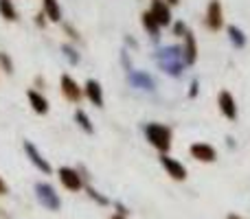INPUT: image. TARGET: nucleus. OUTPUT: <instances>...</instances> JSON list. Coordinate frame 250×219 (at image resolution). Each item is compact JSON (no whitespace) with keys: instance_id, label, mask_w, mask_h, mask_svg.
I'll return each instance as SVG.
<instances>
[{"instance_id":"nucleus-9","label":"nucleus","mask_w":250,"mask_h":219,"mask_svg":"<svg viewBox=\"0 0 250 219\" xmlns=\"http://www.w3.org/2000/svg\"><path fill=\"white\" fill-rule=\"evenodd\" d=\"M160 164H163V169L169 173V178L176 182H182L187 180V167L182 162H178L176 158H169V154H160Z\"/></svg>"},{"instance_id":"nucleus-28","label":"nucleus","mask_w":250,"mask_h":219,"mask_svg":"<svg viewBox=\"0 0 250 219\" xmlns=\"http://www.w3.org/2000/svg\"><path fill=\"white\" fill-rule=\"evenodd\" d=\"M7 191H9V189H7V182L0 178V195H7Z\"/></svg>"},{"instance_id":"nucleus-17","label":"nucleus","mask_w":250,"mask_h":219,"mask_svg":"<svg viewBox=\"0 0 250 219\" xmlns=\"http://www.w3.org/2000/svg\"><path fill=\"white\" fill-rule=\"evenodd\" d=\"M42 9L46 13L48 22H62V7L57 0H42Z\"/></svg>"},{"instance_id":"nucleus-31","label":"nucleus","mask_w":250,"mask_h":219,"mask_svg":"<svg viewBox=\"0 0 250 219\" xmlns=\"http://www.w3.org/2000/svg\"><path fill=\"white\" fill-rule=\"evenodd\" d=\"M229 219H244V217H239V215H229Z\"/></svg>"},{"instance_id":"nucleus-13","label":"nucleus","mask_w":250,"mask_h":219,"mask_svg":"<svg viewBox=\"0 0 250 219\" xmlns=\"http://www.w3.org/2000/svg\"><path fill=\"white\" fill-rule=\"evenodd\" d=\"M185 44H182V55H185V64L187 66H193L195 60H198V40H195L193 31L187 29L185 33Z\"/></svg>"},{"instance_id":"nucleus-29","label":"nucleus","mask_w":250,"mask_h":219,"mask_svg":"<svg viewBox=\"0 0 250 219\" xmlns=\"http://www.w3.org/2000/svg\"><path fill=\"white\" fill-rule=\"evenodd\" d=\"M117 213H121V215H127L129 211H127V208L123 206V204H117Z\"/></svg>"},{"instance_id":"nucleus-7","label":"nucleus","mask_w":250,"mask_h":219,"mask_svg":"<svg viewBox=\"0 0 250 219\" xmlns=\"http://www.w3.org/2000/svg\"><path fill=\"white\" fill-rule=\"evenodd\" d=\"M57 176H60V182L64 184V189L73 191V193H77V191L83 189L82 171H77V169H73V167H62L60 171H57Z\"/></svg>"},{"instance_id":"nucleus-8","label":"nucleus","mask_w":250,"mask_h":219,"mask_svg":"<svg viewBox=\"0 0 250 219\" xmlns=\"http://www.w3.org/2000/svg\"><path fill=\"white\" fill-rule=\"evenodd\" d=\"M149 11H151V16L158 20L160 26H171L173 24L171 4H169L167 0H151V2H149Z\"/></svg>"},{"instance_id":"nucleus-14","label":"nucleus","mask_w":250,"mask_h":219,"mask_svg":"<svg viewBox=\"0 0 250 219\" xmlns=\"http://www.w3.org/2000/svg\"><path fill=\"white\" fill-rule=\"evenodd\" d=\"M127 77H129V83H132L134 88H138V90H145V92H154L156 83H154V79H151L149 75L145 73V70H129Z\"/></svg>"},{"instance_id":"nucleus-4","label":"nucleus","mask_w":250,"mask_h":219,"mask_svg":"<svg viewBox=\"0 0 250 219\" xmlns=\"http://www.w3.org/2000/svg\"><path fill=\"white\" fill-rule=\"evenodd\" d=\"M204 26L208 31H222L224 26V7H222L220 0H211L204 13Z\"/></svg>"},{"instance_id":"nucleus-15","label":"nucleus","mask_w":250,"mask_h":219,"mask_svg":"<svg viewBox=\"0 0 250 219\" xmlns=\"http://www.w3.org/2000/svg\"><path fill=\"white\" fill-rule=\"evenodd\" d=\"M26 99H29V105L33 108L35 114H48L51 105H48V99L40 90H33V88L26 90Z\"/></svg>"},{"instance_id":"nucleus-16","label":"nucleus","mask_w":250,"mask_h":219,"mask_svg":"<svg viewBox=\"0 0 250 219\" xmlns=\"http://www.w3.org/2000/svg\"><path fill=\"white\" fill-rule=\"evenodd\" d=\"M141 22H143V29H145L147 33H149V38H154V40H158V38H160V29H163V26H160V24H158V20H156L154 16H151L149 9H147V11L141 16Z\"/></svg>"},{"instance_id":"nucleus-23","label":"nucleus","mask_w":250,"mask_h":219,"mask_svg":"<svg viewBox=\"0 0 250 219\" xmlns=\"http://www.w3.org/2000/svg\"><path fill=\"white\" fill-rule=\"evenodd\" d=\"M0 70H4L7 75L13 73V60L7 55V53H0Z\"/></svg>"},{"instance_id":"nucleus-30","label":"nucleus","mask_w":250,"mask_h":219,"mask_svg":"<svg viewBox=\"0 0 250 219\" xmlns=\"http://www.w3.org/2000/svg\"><path fill=\"white\" fill-rule=\"evenodd\" d=\"M110 219H127V215H121V213H114Z\"/></svg>"},{"instance_id":"nucleus-5","label":"nucleus","mask_w":250,"mask_h":219,"mask_svg":"<svg viewBox=\"0 0 250 219\" xmlns=\"http://www.w3.org/2000/svg\"><path fill=\"white\" fill-rule=\"evenodd\" d=\"M22 149H24V154H26V158H29V162L33 164L38 171H42V173H46V176H51L53 173V167L48 164V160L44 158L42 154H40V149L33 145L31 140H24L22 142Z\"/></svg>"},{"instance_id":"nucleus-6","label":"nucleus","mask_w":250,"mask_h":219,"mask_svg":"<svg viewBox=\"0 0 250 219\" xmlns=\"http://www.w3.org/2000/svg\"><path fill=\"white\" fill-rule=\"evenodd\" d=\"M60 90H62V95H64V99L70 101V103H79L83 97V88L79 86L70 75H62L60 77Z\"/></svg>"},{"instance_id":"nucleus-21","label":"nucleus","mask_w":250,"mask_h":219,"mask_svg":"<svg viewBox=\"0 0 250 219\" xmlns=\"http://www.w3.org/2000/svg\"><path fill=\"white\" fill-rule=\"evenodd\" d=\"M62 53H64L66 61H68L70 66H77L79 61H82V53H79L73 44H62Z\"/></svg>"},{"instance_id":"nucleus-1","label":"nucleus","mask_w":250,"mask_h":219,"mask_svg":"<svg viewBox=\"0 0 250 219\" xmlns=\"http://www.w3.org/2000/svg\"><path fill=\"white\" fill-rule=\"evenodd\" d=\"M156 64L169 77H182L185 70V55H182V46H163L156 51Z\"/></svg>"},{"instance_id":"nucleus-10","label":"nucleus","mask_w":250,"mask_h":219,"mask_svg":"<svg viewBox=\"0 0 250 219\" xmlns=\"http://www.w3.org/2000/svg\"><path fill=\"white\" fill-rule=\"evenodd\" d=\"M189 154H191V158H195L198 162H215L217 160L215 147L208 145V142H193Z\"/></svg>"},{"instance_id":"nucleus-20","label":"nucleus","mask_w":250,"mask_h":219,"mask_svg":"<svg viewBox=\"0 0 250 219\" xmlns=\"http://www.w3.org/2000/svg\"><path fill=\"white\" fill-rule=\"evenodd\" d=\"M0 16L7 22H16L18 20V9L13 7L11 0H0Z\"/></svg>"},{"instance_id":"nucleus-25","label":"nucleus","mask_w":250,"mask_h":219,"mask_svg":"<svg viewBox=\"0 0 250 219\" xmlns=\"http://www.w3.org/2000/svg\"><path fill=\"white\" fill-rule=\"evenodd\" d=\"M171 31H173V35H178V38H185L187 24H185V22H173V24H171Z\"/></svg>"},{"instance_id":"nucleus-26","label":"nucleus","mask_w":250,"mask_h":219,"mask_svg":"<svg viewBox=\"0 0 250 219\" xmlns=\"http://www.w3.org/2000/svg\"><path fill=\"white\" fill-rule=\"evenodd\" d=\"M198 92H200V81H198V79H191V83H189V99H195V97H198Z\"/></svg>"},{"instance_id":"nucleus-12","label":"nucleus","mask_w":250,"mask_h":219,"mask_svg":"<svg viewBox=\"0 0 250 219\" xmlns=\"http://www.w3.org/2000/svg\"><path fill=\"white\" fill-rule=\"evenodd\" d=\"M83 97H86L95 108H104V103H105L104 88H101V83L97 81V79H88V81L83 83Z\"/></svg>"},{"instance_id":"nucleus-22","label":"nucleus","mask_w":250,"mask_h":219,"mask_svg":"<svg viewBox=\"0 0 250 219\" xmlns=\"http://www.w3.org/2000/svg\"><path fill=\"white\" fill-rule=\"evenodd\" d=\"M86 193H88V198H90V199H95V202H97V204H101V206H108V204H110V199L105 198L104 193H99V191H95V189H92V186H86Z\"/></svg>"},{"instance_id":"nucleus-24","label":"nucleus","mask_w":250,"mask_h":219,"mask_svg":"<svg viewBox=\"0 0 250 219\" xmlns=\"http://www.w3.org/2000/svg\"><path fill=\"white\" fill-rule=\"evenodd\" d=\"M64 33L68 35V38L73 40V42H79V40H82V35H79V31L75 29V26L70 24V22H64Z\"/></svg>"},{"instance_id":"nucleus-2","label":"nucleus","mask_w":250,"mask_h":219,"mask_svg":"<svg viewBox=\"0 0 250 219\" xmlns=\"http://www.w3.org/2000/svg\"><path fill=\"white\" fill-rule=\"evenodd\" d=\"M145 138L156 151H160V154H169V151H171L173 134H171V127H167V125L147 123L145 125Z\"/></svg>"},{"instance_id":"nucleus-11","label":"nucleus","mask_w":250,"mask_h":219,"mask_svg":"<svg viewBox=\"0 0 250 219\" xmlns=\"http://www.w3.org/2000/svg\"><path fill=\"white\" fill-rule=\"evenodd\" d=\"M217 105H220V112L224 119H229V120L237 119V101H235V97L229 90H222L217 95Z\"/></svg>"},{"instance_id":"nucleus-18","label":"nucleus","mask_w":250,"mask_h":219,"mask_svg":"<svg viewBox=\"0 0 250 219\" xmlns=\"http://www.w3.org/2000/svg\"><path fill=\"white\" fill-rule=\"evenodd\" d=\"M226 33H229V40H230V44H233L235 48H244V46H246V33H244L239 26L229 24V26H226Z\"/></svg>"},{"instance_id":"nucleus-19","label":"nucleus","mask_w":250,"mask_h":219,"mask_svg":"<svg viewBox=\"0 0 250 219\" xmlns=\"http://www.w3.org/2000/svg\"><path fill=\"white\" fill-rule=\"evenodd\" d=\"M75 123L79 125V127L83 129L86 134H95V125H92V120H90V116L86 114L82 108H77L75 110Z\"/></svg>"},{"instance_id":"nucleus-27","label":"nucleus","mask_w":250,"mask_h":219,"mask_svg":"<svg viewBox=\"0 0 250 219\" xmlns=\"http://www.w3.org/2000/svg\"><path fill=\"white\" fill-rule=\"evenodd\" d=\"M46 20H48V18H46V13H44V11L35 16V24H38L40 29H44V26H46Z\"/></svg>"},{"instance_id":"nucleus-32","label":"nucleus","mask_w":250,"mask_h":219,"mask_svg":"<svg viewBox=\"0 0 250 219\" xmlns=\"http://www.w3.org/2000/svg\"><path fill=\"white\" fill-rule=\"evenodd\" d=\"M167 2H169V4H178V2H180V0H167Z\"/></svg>"},{"instance_id":"nucleus-3","label":"nucleus","mask_w":250,"mask_h":219,"mask_svg":"<svg viewBox=\"0 0 250 219\" xmlns=\"http://www.w3.org/2000/svg\"><path fill=\"white\" fill-rule=\"evenodd\" d=\"M35 195H38V199H40V204H42L46 211H60V206H62V199H60V195H57V191L53 189L48 182H38L35 184Z\"/></svg>"}]
</instances>
